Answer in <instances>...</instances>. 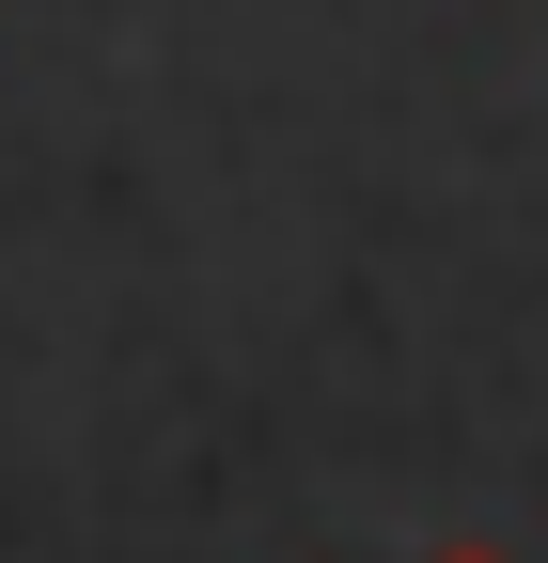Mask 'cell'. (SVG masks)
Masks as SVG:
<instances>
[{"instance_id": "cell-1", "label": "cell", "mask_w": 548, "mask_h": 563, "mask_svg": "<svg viewBox=\"0 0 548 563\" xmlns=\"http://www.w3.org/2000/svg\"><path fill=\"white\" fill-rule=\"evenodd\" d=\"M424 563H502V548H424Z\"/></svg>"}]
</instances>
